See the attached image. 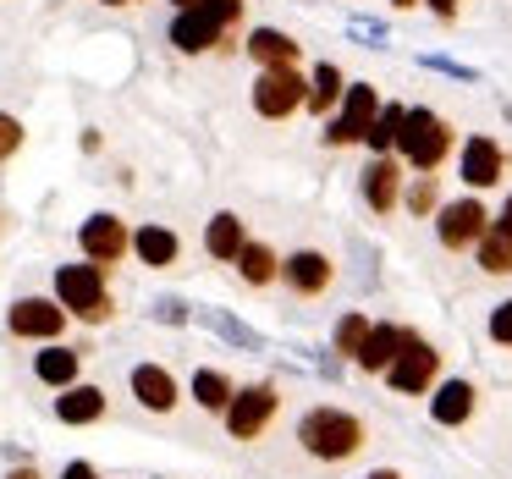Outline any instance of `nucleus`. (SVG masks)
I'll return each mask as SVG.
<instances>
[{
  "label": "nucleus",
  "mask_w": 512,
  "mask_h": 479,
  "mask_svg": "<svg viewBox=\"0 0 512 479\" xmlns=\"http://www.w3.org/2000/svg\"><path fill=\"white\" fill-rule=\"evenodd\" d=\"M298 441H303V452L320 457V463H347V457L364 446V424L342 408H314L309 419L298 424Z\"/></svg>",
  "instance_id": "nucleus-1"
},
{
  "label": "nucleus",
  "mask_w": 512,
  "mask_h": 479,
  "mask_svg": "<svg viewBox=\"0 0 512 479\" xmlns=\"http://www.w3.org/2000/svg\"><path fill=\"white\" fill-rule=\"evenodd\" d=\"M56 303L61 309H72L78 320L100 325L105 314H111V298H105V270L94 265H61L56 270Z\"/></svg>",
  "instance_id": "nucleus-2"
},
{
  "label": "nucleus",
  "mask_w": 512,
  "mask_h": 479,
  "mask_svg": "<svg viewBox=\"0 0 512 479\" xmlns=\"http://www.w3.org/2000/svg\"><path fill=\"white\" fill-rule=\"evenodd\" d=\"M397 149L413 171H435L446 160V149H452V127L435 111H408L402 116V133H397Z\"/></svg>",
  "instance_id": "nucleus-3"
},
{
  "label": "nucleus",
  "mask_w": 512,
  "mask_h": 479,
  "mask_svg": "<svg viewBox=\"0 0 512 479\" xmlns=\"http://www.w3.org/2000/svg\"><path fill=\"white\" fill-rule=\"evenodd\" d=\"M435 375H441V353L408 331V336H402V353L391 358V369H386V380L402 391V397H419V391L435 386Z\"/></svg>",
  "instance_id": "nucleus-4"
},
{
  "label": "nucleus",
  "mask_w": 512,
  "mask_h": 479,
  "mask_svg": "<svg viewBox=\"0 0 512 479\" xmlns=\"http://www.w3.org/2000/svg\"><path fill=\"white\" fill-rule=\"evenodd\" d=\"M298 105H309V83L298 78V67H265L254 83V111L270 116V122H281V116H292Z\"/></svg>",
  "instance_id": "nucleus-5"
},
{
  "label": "nucleus",
  "mask_w": 512,
  "mask_h": 479,
  "mask_svg": "<svg viewBox=\"0 0 512 479\" xmlns=\"http://www.w3.org/2000/svg\"><path fill=\"white\" fill-rule=\"evenodd\" d=\"M375 116H380V94L369 89V83H353V89L342 94V111L325 122V144H358V138H369Z\"/></svg>",
  "instance_id": "nucleus-6"
},
{
  "label": "nucleus",
  "mask_w": 512,
  "mask_h": 479,
  "mask_svg": "<svg viewBox=\"0 0 512 479\" xmlns=\"http://www.w3.org/2000/svg\"><path fill=\"white\" fill-rule=\"evenodd\" d=\"M276 386H248L237 391L232 402H226V430L237 435V441H254V435H265V424L276 419Z\"/></svg>",
  "instance_id": "nucleus-7"
},
{
  "label": "nucleus",
  "mask_w": 512,
  "mask_h": 479,
  "mask_svg": "<svg viewBox=\"0 0 512 479\" xmlns=\"http://www.w3.org/2000/svg\"><path fill=\"white\" fill-rule=\"evenodd\" d=\"M435 232H441L446 248L463 254V248H479V237L490 232V215H485V204H479V199H457V204H446V210H441Z\"/></svg>",
  "instance_id": "nucleus-8"
},
{
  "label": "nucleus",
  "mask_w": 512,
  "mask_h": 479,
  "mask_svg": "<svg viewBox=\"0 0 512 479\" xmlns=\"http://www.w3.org/2000/svg\"><path fill=\"white\" fill-rule=\"evenodd\" d=\"M78 243H83V254H89L94 265H116V259L127 254V243H133V237H127V226L116 221V215H89V221H83V232H78Z\"/></svg>",
  "instance_id": "nucleus-9"
},
{
  "label": "nucleus",
  "mask_w": 512,
  "mask_h": 479,
  "mask_svg": "<svg viewBox=\"0 0 512 479\" xmlns=\"http://www.w3.org/2000/svg\"><path fill=\"white\" fill-rule=\"evenodd\" d=\"M61 325H67V309L50 298H23L12 303V331L17 336H34V342H50V336H61Z\"/></svg>",
  "instance_id": "nucleus-10"
},
{
  "label": "nucleus",
  "mask_w": 512,
  "mask_h": 479,
  "mask_svg": "<svg viewBox=\"0 0 512 479\" xmlns=\"http://www.w3.org/2000/svg\"><path fill=\"white\" fill-rule=\"evenodd\" d=\"M221 34L226 28L215 23L204 6H182L177 12V23H171V45L177 50H188V56H199V50H210V45H221Z\"/></svg>",
  "instance_id": "nucleus-11"
},
{
  "label": "nucleus",
  "mask_w": 512,
  "mask_h": 479,
  "mask_svg": "<svg viewBox=\"0 0 512 479\" xmlns=\"http://www.w3.org/2000/svg\"><path fill=\"white\" fill-rule=\"evenodd\" d=\"M281 276H287L292 292H303V298H320V292L331 287V259H325L320 248H303V254H292L287 265H281Z\"/></svg>",
  "instance_id": "nucleus-12"
},
{
  "label": "nucleus",
  "mask_w": 512,
  "mask_h": 479,
  "mask_svg": "<svg viewBox=\"0 0 512 479\" xmlns=\"http://www.w3.org/2000/svg\"><path fill=\"white\" fill-rule=\"evenodd\" d=\"M474 402H479V391L468 386V380H446V386H435V397H430V419L435 424H468L474 419Z\"/></svg>",
  "instance_id": "nucleus-13"
},
{
  "label": "nucleus",
  "mask_w": 512,
  "mask_h": 479,
  "mask_svg": "<svg viewBox=\"0 0 512 479\" xmlns=\"http://www.w3.org/2000/svg\"><path fill=\"white\" fill-rule=\"evenodd\" d=\"M463 182L468 188H496L501 182V144L496 138H468L463 144Z\"/></svg>",
  "instance_id": "nucleus-14"
},
{
  "label": "nucleus",
  "mask_w": 512,
  "mask_h": 479,
  "mask_svg": "<svg viewBox=\"0 0 512 479\" xmlns=\"http://www.w3.org/2000/svg\"><path fill=\"white\" fill-rule=\"evenodd\" d=\"M133 397L144 402V408H155V413H171V408H177V380H171V369L138 364L133 369Z\"/></svg>",
  "instance_id": "nucleus-15"
},
{
  "label": "nucleus",
  "mask_w": 512,
  "mask_h": 479,
  "mask_svg": "<svg viewBox=\"0 0 512 479\" xmlns=\"http://www.w3.org/2000/svg\"><path fill=\"white\" fill-rule=\"evenodd\" d=\"M402 336H408V331H397V325H369L364 347H358V369H369V375L391 369V358L402 353Z\"/></svg>",
  "instance_id": "nucleus-16"
},
{
  "label": "nucleus",
  "mask_w": 512,
  "mask_h": 479,
  "mask_svg": "<svg viewBox=\"0 0 512 479\" xmlns=\"http://www.w3.org/2000/svg\"><path fill=\"white\" fill-rule=\"evenodd\" d=\"M397 182H402L397 160H386V155H375V160H369V171H364V199H369V210H380V215H386L391 204H397Z\"/></svg>",
  "instance_id": "nucleus-17"
},
{
  "label": "nucleus",
  "mask_w": 512,
  "mask_h": 479,
  "mask_svg": "<svg viewBox=\"0 0 512 479\" xmlns=\"http://www.w3.org/2000/svg\"><path fill=\"white\" fill-rule=\"evenodd\" d=\"M56 413H61V424H94L105 413V391L100 386H67L56 397Z\"/></svg>",
  "instance_id": "nucleus-18"
},
{
  "label": "nucleus",
  "mask_w": 512,
  "mask_h": 479,
  "mask_svg": "<svg viewBox=\"0 0 512 479\" xmlns=\"http://www.w3.org/2000/svg\"><path fill=\"white\" fill-rule=\"evenodd\" d=\"M248 56L265 61V67H298V45H292L281 28H254V34H248Z\"/></svg>",
  "instance_id": "nucleus-19"
},
{
  "label": "nucleus",
  "mask_w": 512,
  "mask_h": 479,
  "mask_svg": "<svg viewBox=\"0 0 512 479\" xmlns=\"http://www.w3.org/2000/svg\"><path fill=\"white\" fill-rule=\"evenodd\" d=\"M479 270H490V276H507L512 270V221H496L479 237Z\"/></svg>",
  "instance_id": "nucleus-20"
},
{
  "label": "nucleus",
  "mask_w": 512,
  "mask_h": 479,
  "mask_svg": "<svg viewBox=\"0 0 512 479\" xmlns=\"http://www.w3.org/2000/svg\"><path fill=\"white\" fill-rule=\"evenodd\" d=\"M204 248H210L215 259H237V254L248 248L243 221H237V215H215V221H210V232H204Z\"/></svg>",
  "instance_id": "nucleus-21"
},
{
  "label": "nucleus",
  "mask_w": 512,
  "mask_h": 479,
  "mask_svg": "<svg viewBox=\"0 0 512 479\" xmlns=\"http://www.w3.org/2000/svg\"><path fill=\"white\" fill-rule=\"evenodd\" d=\"M39 380H45V386H78V353H72V347H45V353H39Z\"/></svg>",
  "instance_id": "nucleus-22"
},
{
  "label": "nucleus",
  "mask_w": 512,
  "mask_h": 479,
  "mask_svg": "<svg viewBox=\"0 0 512 479\" xmlns=\"http://www.w3.org/2000/svg\"><path fill=\"white\" fill-rule=\"evenodd\" d=\"M133 248H138V259H144V265H171V259H177V232H166V226H144V232L133 237Z\"/></svg>",
  "instance_id": "nucleus-23"
},
{
  "label": "nucleus",
  "mask_w": 512,
  "mask_h": 479,
  "mask_svg": "<svg viewBox=\"0 0 512 479\" xmlns=\"http://www.w3.org/2000/svg\"><path fill=\"white\" fill-rule=\"evenodd\" d=\"M237 391H232V380L221 375V369H199L193 375V402L199 408H210V413H226V402H232Z\"/></svg>",
  "instance_id": "nucleus-24"
},
{
  "label": "nucleus",
  "mask_w": 512,
  "mask_h": 479,
  "mask_svg": "<svg viewBox=\"0 0 512 479\" xmlns=\"http://www.w3.org/2000/svg\"><path fill=\"white\" fill-rule=\"evenodd\" d=\"M342 94H347V83H342V72H336L331 61H325V67H314V83H309V111L314 116H325L336 100H342Z\"/></svg>",
  "instance_id": "nucleus-25"
},
{
  "label": "nucleus",
  "mask_w": 512,
  "mask_h": 479,
  "mask_svg": "<svg viewBox=\"0 0 512 479\" xmlns=\"http://www.w3.org/2000/svg\"><path fill=\"white\" fill-rule=\"evenodd\" d=\"M237 270H243V281H254V287H265V281L281 276V259L270 254L265 243H248L243 254H237Z\"/></svg>",
  "instance_id": "nucleus-26"
},
{
  "label": "nucleus",
  "mask_w": 512,
  "mask_h": 479,
  "mask_svg": "<svg viewBox=\"0 0 512 479\" xmlns=\"http://www.w3.org/2000/svg\"><path fill=\"white\" fill-rule=\"evenodd\" d=\"M402 105H380V116H375V127H369V155H386V149H397V133H402Z\"/></svg>",
  "instance_id": "nucleus-27"
},
{
  "label": "nucleus",
  "mask_w": 512,
  "mask_h": 479,
  "mask_svg": "<svg viewBox=\"0 0 512 479\" xmlns=\"http://www.w3.org/2000/svg\"><path fill=\"white\" fill-rule=\"evenodd\" d=\"M364 336H369V320H364V314H347V320L336 325V353H353V358H358Z\"/></svg>",
  "instance_id": "nucleus-28"
},
{
  "label": "nucleus",
  "mask_w": 512,
  "mask_h": 479,
  "mask_svg": "<svg viewBox=\"0 0 512 479\" xmlns=\"http://www.w3.org/2000/svg\"><path fill=\"white\" fill-rule=\"evenodd\" d=\"M408 210L413 215H430L435 210V177H430V171H424V177L408 188Z\"/></svg>",
  "instance_id": "nucleus-29"
},
{
  "label": "nucleus",
  "mask_w": 512,
  "mask_h": 479,
  "mask_svg": "<svg viewBox=\"0 0 512 479\" xmlns=\"http://www.w3.org/2000/svg\"><path fill=\"white\" fill-rule=\"evenodd\" d=\"M490 342L512 347V298H507V303H496V314H490Z\"/></svg>",
  "instance_id": "nucleus-30"
},
{
  "label": "nucleus",
  "mask_w": 512,
  "mask_h": 479,
  "mask_svg": "<svg viewBox=\"0 0 512 479\" xmlns=\"http://www.w3.org/2000/svg\"><path fill=\"white\" fill-rule=\"evenodd\" d=\"M199 6H204V12H210L221 28H232L237 17H243V0H199Z\"/></svg>",
  "instance_id": "nucleus-31"
},
{
  "label": "nucleus",
  "mask_w": 512,
  "mask_h": 479,
  "mask_svg": "<svg viewBox=\"0 0 512 479\" xmlns=\"http://www.w3.org/2000/svg\"><path fill=\"white\" fill-rule=\"evenodd\" d=\"M17 144H23V127H17V116H0V160L17 155Z\"/></svg>",
  "instance_id": "nucleus-32"
},
{
  "label": "nucleus",
  "mask_w": 512,
  "mask_h": 479,
  "mask_svg": "<svg viewBox=\"0 0 512 479\" xmlns=\"http://www.w3.org/2000/svg\"><path fill=\"white\" fill-rule=\"evenodd\" d=\"M457 6H463V0H430L435 17H457Z\"/></svg>",
  "instance_id": "nucleus-33"
},
{
  "label": "nucleus",
  "mask_w": 512,
  "mask_h": 479,
  "mask_svg": "<svg viewBox=\"0 0 512 479\" xmlns=\"http://www.w3.org/2000/svg\"><path fill=\"white\" fill-rule=\"evenodd\" d=\"M61 479H100V474H94L89 463H67V474H61Z\"/></svg>",
  "instance_id": "nucleus-34"
},
{
  "label": "nucleus",
  "mask_w": 512,
  "mask_h": 479,
  "mask_svg": "<svg viewBox=\"0 0 512 479\" xmlns=\"http://www.w3.org/2000/svg\"><path fill=\"white\" fill-rule=\"evenodd\" d=\"M369 479H402V474H397V468H375Z\"/></svg>",
  "instance_id": "nucleus-35"
},
{
  "label": "nucleus",
  "mask_w": 512,
  "mask_h": 479,
  "mask_svg": "<svg viewBox=\"0 0 512 479\" xmlns=\"http://www.w3.org/2000/svg\"><path fill=\"white\" fill-rule=\"evenodd\" d=\"M12 479H39V474H34V468H17V474H12Z\"/></svg>",
  "instance_id": "nucleus-36"
},
{
  "label": "nucleus",
  "mask_w": 512,
  "mask_h": 479,
  "mask_svg": "<svg viewBox=\"0 0 512 479\" xmlns=\"http://www.w3.org/2000/svg\"><path fill=\"white\" fill-rule=\"evenodd\" d=\"M501 221H512V199H507V210H501Z\"/></svg>",
  "instance_id": "nucleus-37"
},
{
  "label": "nucleus",
  "mask_w": 512,
  "mask_h": 479,
  "mask_svg": "<svg viewBox=\"0 0 512 479\" xmlns=\"http://www.w3.org/2000/svg\"><path fill=\"white\" fill-rule=\"evenodd\" d=\"M391 6H419V0H391Z\"/></svg>",
  "instance_id": "nucleus-38"
},
{
  "label": "nucleus",
  "mask_w": 512,
  "mask_h": 479,
  "mask_svg": "<svg viewBox=\"0 0 512 479\" xmlns=\"http://www.w3.org/2000/svg\"><path fill=\"white\" fill-rule=\"evenodd\" d=\"M177 6H199V0H177Z\"/></svg>",
  "instance_id": "nucleus-39"
},
{
  "label": "nucleus",
  "mask_w": 512,
  "mask_h": 479,
  "mask_svg": "<svg viewBox=\"0 0 512 479\" xmlns=\"http://www.w3.org/2000/svg\"><path fill=\"white\" fill-rule=\"evenodd\" d=\"M105 6H127V0H105Z\"/></svg>",
  "instance_id": "nucleus-40"
}]
</instances>
